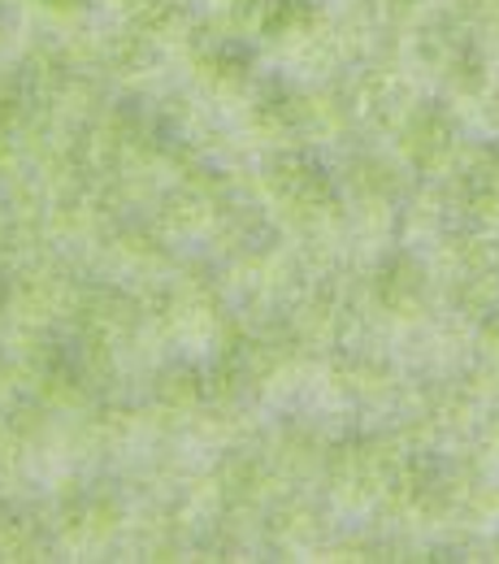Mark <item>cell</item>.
I'll list each match as a JSON object with an SVG mask.
<instances>
[{"instance_id": "1", "label": "cell", "mask_w": 499, "mask_h": 564, "mask_svg": "<svg viewBox=\"0 0 499 564\" xmlns=\"http://www.w3.org/2000/svg\"><path fill=\"white\" fill-rule=\"evenodd\" d=\"M53 4H74V0H53Z\"/></svg>"}]
</instances>
